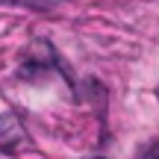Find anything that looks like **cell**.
<instances>
[{"mask_svg": "<svg viewBox=\"0 0 159 159\" xmlns=\"http://www.w3.org/2000/svg\"><path fill=\"white\" fill-rule=\"evenodd\" d=\"M139 159H159V142H153V144H148V148L139 153Z\"/></svg>", "mask_w": 159, "mask_h": 159, "instance_id": "obj_1", "label": "cell"}]
</instances>
